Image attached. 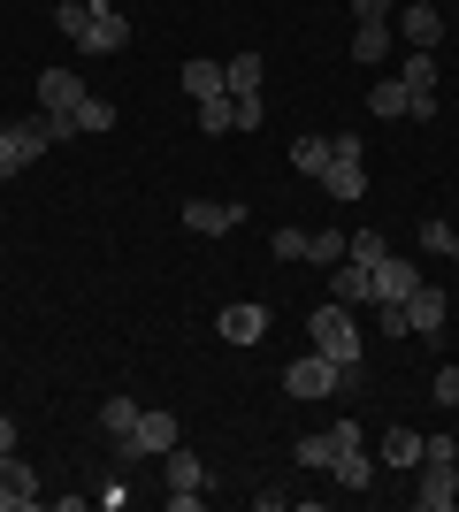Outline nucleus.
Returning <instances> with one entry per match:
<instances>
[{
    "label": "nucleus",
    "mask_w": 459,
    "mask_h": 512,
    "mask_svg": "<svg viewBox=\"0 0 459 512\" xmlns=\"http://www.w3.org/2000/svg\"><path fill=\"white\" fill-rule=\"evenodd\" d=\"M261 123H268L261 92H230V130H261Z\"/></svg>",
    "instance_id": "cd10ccee"
},
{
    "label": "nucleus",
    "mask_w": 459,
    "mask_h": 512,
    "mask_svg": "<svg viewBox=\"0 0 459 512\" xmlns=\"http://www.w3.org/2000/svg\"><path fill=\"white\" fill-rule=\"evenodd\" d=\"M161 459H169V490H207V467H199V459H192L184 444H169Z\"/></svg>",
    "instance_id": "4be33fe9"
},
{
    "label": "nucleus",
    "mask_w": 459,
    "mask_h": 512,
    "mask_svg": "<svg viewBox=\"0 0 459 512\" xmlns=\"http://www.w3.org/2000/svg\"><path fill=\"white\" fill-rule=\"evenodd\" d=\"M368 107L383 115V123H391V115H406V85H398V77H383V85L368 92Z\"/></svg>",
    "instance_id": "7c9ffc66"
},
{
    "label": "nucleus",
    "mask_w": 459,
    "mask_h": 512,
    "mask_svg": "<svg viewBox=\"0 0 459 512\" xmlns=\"http://www.w3.org/2000/svg\"><path fill=\"white\" fill-rule=\"evenodd\" d=\"M421 459H429V436H421V428H383V436H375V467L414 474Z\"/></svg>",
    "instance_id": "1a4fd4ad"
},
{
    "label": "nucleus",
    "mask_w": 459,
    "mask_h": 512,
    "mask_svg": "<svg viewBox=\"0 0 459 512\" xmlns=\"http://www.w3.org/2000/svg\"><path fill=\"white\" fill-rule=\"evenodd\" d=\"M398 85L406 92H437V54H429V46H406V54H398Z\"/></svg>",
    "instance_id": "a211bd4d"
},
{
    "label": "nucleus",
    "mask_w": 459,
    "mask_h": 512,
    "mask_svg": "<svg viewBox=\"0 0 459 512\" xmlns=\"http://www.w3.org/2000/svg\"><path fill=\"white\" fill-rule=\"evenodd\" d=\"M184 92H192V100H215V92H230V85H222V62H184Z\"/></svg>",
    "instance_id": "b1692460"
},
{
    "label": "nucleus",
    "mask_w": 459,
    "mask_h": 512,
    "mask_svg": "<svg viewBox=\"0 0 459 512\" xmlns=\"http://www.w3.org/2000/svg\"><path fill=\"white\" fill-rule=\"evenodd\" d=\"M329 291H337V306H375V276L360 260H337V268H329Z\"/></svg>",
    "instance_id": "dca6fc26"
},
{
    "label": "nucleus",
    "mask_w": 459,
    "mask_h": 512,
    "mask_svg": "<svg viewBox=\"0 0 459 512\" xmlns=\"http://www.w3.org/2000/svg\"><path fill=\"white\" fill-rule=\"evenodd\" d=\"M31 505H39V474L16 451H0V512H31Z\"/></svg>",
    "instance_id": "9b49d317"
},
{
    "label": "nucleus",
    "mask_w": 459,
    "mask_h": 512,
    "mask_svg": "<svg viewBox=\"0 0 459 512\" xmlns=\"http://www.w3.org/2000/svg\"><path fill=\"white\" fill-rule=\"evenodd\" d=\"M23 169H31V153L16 146V130L0 123V184H8V176H23Z\"/></svg>",
    "instance_id": "2f4dec72"
},
{
    "label": "nucleus",
    "mask_w": 459,
    "mask_h": 512,
    "mask_svg": "<svg viewBox=\"0 0 459 512\" xmlns=\"http://www.w3.org/2000/svg\"><path fill=\"white\" fill-rule=\"evenodd\" d=\"M414 497H421V512H452L459 505V459H421V482H414Z\"/></svg>",
    "instance_id": "0eeeda50"
},
{
    "label": "nucleus",
    "mask_w": 459,
    "mask_h": 512,
    "mask_svg": "<svg viewBox=\"0 0 459 512\" xmlns=\"http://www.w3.org/2000/svg\"><path fill=\"white\" fill-rule=\"evenodd\" d=\"M437 406H459V360L437 367Z\"/></svg>",
    "instance_id": "f704fd0d"
},
{
    "label": "nucleus",
    "mask_w": 459,
    "mask_h": 512,
    "mask_svg": "<svg viewBox=\"0 0 459 512\" xmlns=\"http://www.w3.org/2000/svg\"><path fill=\"white\" fill-rule=\"evenodd\" d=\"M329 482H337V490H368V482H375V459L360 444H345L337 459H329Z\"/></svg>",
    "instance_id": "f3484780"
},
{
    "label": "nucleus",
    "mask_w": 459,
    "mask_h": 512,
    "mask_svg": "<svg viewBox=\"0 0 459 512\" xmlns=\"http://www.w3.org/2000/svg\"><path fill=\"white\" fill-rule=\"evenodd\" d=\"M261 77H268L261 54H230V62H222V85L230 92H261Z\"/></svg>",
    "instance_id": "412c9836"
},
{
    "label": "nucleus",
    "mask_w": 459,
    "mask_h": 512,
    "mask_svg": "<svg viewBox=\"0 0 459 512\" xmlns=\"http://www.w3.org/2000/svg\"><path fill=\"white\" fill-rule=\"evenodd\" d=\"M414 245H421V253H452V222H444V214H429V222L414 230Z\"/></svg>",
    "instance_id": "473e14b6"
},
{
    "label": "nucleus",
    "mask_w": 459,
    "mask_h": 512,
    "mask_svg": "<svg viewBox=\"0 0 459 512\" xmlns=\"http://www.w3.org/2000/svg\"><path fill=\"white\" fill-rule=\"evenodd\" d=\"M77 100H85V77H77V69H46L39 77V107L46 115H77Z\"/></svg>",
    "instance_id": "2eb2a0df"
},
{
    "label": "nucleus",
    "mask_w": 459,
    "mask_h": 512,
    "mask_svg": "<svg viewBox=\"0 0 459 512\" xmlns=\"http://www.w3.org/2000/svg\"><path fill=\"white\" fill-rule=\"evenodd\" d=\"M383 253H391V237H383V230H352V253H345V260H360V268H375V260H383Z\"/></svg>",
    "instance_id": "c756f323"
},
{
    "label": "nucleus",
    "mask_w": 459,
    "mask_h": 512,
    "mask_svg": "<svg viewBox=\"0 0 459 512\" xmlns=\"http://www.w3.org/2000/svg\"><path fill=\"white\" fill-rule=\"evenodd\" d=\"M123 46H131V23L115 16L108 0H92V23H85V39H77V54H85V62H108Z\"/></svg>",
    "instance_id": "39448f33"
},
{
    "label": "nucleus",
    "mask_w": 459,
    "mask_h": 512,
    "mask_svg": "<svg viewBox=\"0 0 459 512\" xmlns=\"http://www.w3.org/2000/svg\"><path fill=\"white\" fill-rule=\"evenodd\" d=\"M138 413H146L138 398H108V406H100V428H108V436H131V428H138Z\"/></svg>",
    "instance_id": "a878e982"
},
{
    "label": "nucleus",
    "mask_w": 459,
    "mask_h": 512,
    "mask_svg": "<svg viewBox=\"0 0 459 512\" xmlns=\"http://www.w3.org/2000/svg\"><path fill=\"white\" fill-rule=\"evenodd\" d=\"M54 23H62V39L77 46V39H85V23H92V0H54Z\"/></svg>",
    "instance_id": "bb28decb"
},
{
    "label": "nucleus",
    "mask_w": 459,
    "mask_h": 512,
    "mask_svg": "<svg viewBox=\"0 0 459 512\" xmlns=\"http://www.w3.org/2000/svg\"><path fill=\"white\" fill-rule=\"evenodd\" d=\"M306 337H314V352L322 360H337L360 383V329H352V314L345 306H314V321H306Z\"/></svg>",
    "instance_id": "f257e3e1"
},
{
    "label": "nucleus",
    "mask_w": 459,
    "mask_h": 512,
    "mask_svg": "<svg viewBox=\"0 0 459 512\" xmlns=\"http://www.w3.org/2000/svg\"><path fill=\"white\" fill-rule=\"evenodd\" d=\"M368 276H375V306H406V299H414V260L383 253V260L368 268Z\"/></svg>",
    "instance_id": "ddd939ff"
},
{
    "label": "nucleus",
    "mask_w": 459,
    "mask_h": 512,
    "mask_svg": "<svg viewBox=\"0 0 459 512\" xmlns=\"http://www.w3.org/2000/svg\"><path fill=\"white\" fill-rule=\"evenodd\" d=\"M215 329H222V344H261L268 337V306L238 299V306H222V314H215Z\"/></svg>",
    "instance_id": "f8f14e48"
},
{
    "label": "nucleus",
    "mask_w": 459,
    "mask_h": 512,
    "mask_svg": "<svg viewBox=\"0 0 459 512\" xmlns=\"http://www.w3.org/2000/svg\"><path fill=\"white\" fill-rule=\"evenodd\" d=\"M444 314H452V299H444L437 283H414V299H406V329H414V337H437Z\"/></svg>",
    "instance_id": "4468645a"
},
{
    "label": "nucleus",
    "mask_w": 459,
    "mask_h": 512,
    "mask_svg": "<svg viewBox=\"0 0 459 512\" xmlns=\"http://www.w3.org/2000/svg\"><path fill=\"white\" fill-rule=\"evenodd\" d=\"M345 253H352V237H345V230H306V253H299V260H314V268H337Z\"/></svg>",
    "instance_id": "6ab92c4d"
},
{
    "label": "nucleus",
    "mask_w": 459,
    "mask_h": 512,
    "mask_svg": "<svg viewBox=\"0 0 459 512\" xmlns=\"http://www.w3.org/2000/svg\"><path fill=\"white\" fill-rule=\"evenodd\" d=\"M306 253V230H276V260H299Z\"/></svg>",
    "instance_id": "c9c22d12"
},
{
    "label": "nucleus",
    "mask_w": 459,
    "mask_h": 512,
    "mask_svg": "<svg viewBox=\"0 0 459 512\" xmlns=\"http://www.w3.org/2000/svg\"><path fill=\"white\" fill-rule=\"evenodd\" d=\"M284 390H291V398H337V390H360V383H352L337 360L306 352V360H291V367H284Z\"/></svg>",
    "instance_id": "7ed1b4c3"
},
{
    "label": "nucleus",
    "mask_w": 459,
    "mask_h": 512,
    "mask_svg": "<svg viewBox=\"0 0 459 512\" xmlns=\"http://www.w3.org/2000/svg\"><path fill=\"white\" fill-rule=\"evenodd\" d=\"M176 444V413H138L131 436H115V459L131 467V459H161V451Z\"/></svg>",
    "instance_id": "20e7f679"
},
{
    "label": "nucleus",
    "mask_w": 459,
    "mask_h": 512,
    "mask_svg": "<svg viewBox=\"0 0 459 512\" xmlns=\"http://www.w3.org/2000/svg\"><path fill=\"white\" fill-rule=\"evenodd\" d=\"M391 31H398V46H429V54H437V39H444V8H437V0H398Z\"/></svg>",
    "instance_id": "423d86ee"
},
{
    "label": "nucleus",
    "mask_w": 459,
    "mask_h": 512,
    "mask_svg": "<svg viewBox=\"0 0 459 512\" xmlns=\"http://www.w3.org/2000/svg\"><path fill=\"white\" fill-rule=\"evenodd\" d=\"M329 199H360L368 192V161H360V138L352 130H329V169L314 176Z\"/></svg>",
    "instance_id": "f03ea898"
},
{
    "label": "nucleus",
    "mask_w": 459,
    "mask_h": 512,
    "mask_svg": "<svg viewBox=\"0 0 459 512\" xmlns=\"http://www.w3.org/2000/svg\"><path fill=\"white\" fill-rule=\"evenodd\" d=\"M69 123H77V130H115V100H100V92H85Z\"/></svg>",
    "instance_id": "393cba45"
},
{
    "label": "nucleus",
    "mask_w": 459,
    "mask_h": 512,
    "mask_svg": "<svg viewBox=\"0 0 459 512\" xmlns=\"http://www.w3.org/2000/svg\"><path fill=\"white\" fill-rule=\"evenodd\" d=\"M0 451H16V421L8 413H0Z\"/></svg>",
    "instance_id": "e433bc0d"
},
{
    "label": "nucleus",
    "mask_w": 459,
    "mask_h": 512,
    "mask_svg": "<svg viewBox=\"0 0 459 512\" xmlns=\"http://www.w3.org/2000/svg\"><path fill=\"white\" fill-rule=\"evenodd\" d=\"M398 0H352V23H391Z\"/></svg>",
    "instance_id": "72a5a7b5"
},
{
    "label": "nucleus",
    "mask_w": 459,
    "mask_h": 512,
    "mask_svg": "<svg viewBox=\"0 0 459 512\" xmlns=\"http://www.w3.org/2000/svg\"><path fill=\"white\" fill-rule=\"evenodd\" d=\"M199 107V130L207 138H230V92H215V100H192Z\"/></svg>",
    "instance_id": "c85d7f7f"
},
{
    "label": "nucleus",
    "mask_w": 459,
    "mask_h": 512,
    "mask_svg": "<svg viewBox=\"0 0 459 512\" xmlns=\"http://www.w3.org/2000/svg\"><path fill=\"white\" fill-rule=\"evenodd\" d=\"M391 23H360V31H352V62H391Z\"/></svg>",
    "instance_id": "aec40b11"
},
{
    "label": "nucleus",
    "mask_w": 459,
    "mask_h": 512,
    "mask_svg": "<svg viewBox=\"0 0 459 512\" xmlns=\"http://www.w3.org/2000/svg\"><path fill=\"white\" fill-rule=\"evenodd\" d=\"M291 169H299V176H322V169H329V130H314V138H299V146H291Z\"/></svg>",
    "instance_id": "5701e85b"
},
{
    "label": "nucleus",
    "mask_w": 459,
    "mask_h": 512,
    "mask_svg": "<svg viewBox=\"0 0 459 512\" xmlns=\"http://www.w3.org/2000/svg\"><path fill=\"white\" fill-rule=\"evenodd\" d=\"M345 444H360V428H352V421L314 428V436H299V467H306V474H329V459H337Z\"/></svg>",
    "instance_id": "9d476101"
},
{
    "label": "nucleus",
    "mask_w": 459,
    "mask_h": 512,
    "mask_svg": "<svg viewBox=\"0 0 459 512\" xmlns=\"http://www.w3.org/2000/svg\"><path fill=\"white\" fill-rule=\"evenodd\" d=\"M452 260H459V230H452Z\"/></svg>",
    "instance_id": "4c0bfd02"
},
{
    "label": "nucleus",
    "mask_w": 459,
    "mask_h": 512,
    "mask_svg": "<svg viewBox=\"0 0 459 512\" xmlns=\"http://www.w3.org/2000/svg\"><path fill=\"white\" fill-rule=\"evenodd\" d=\"M238 222H245L238 199H184V230L192 237H230Z\"/></svg>",
    "instance_id": "6e6552de"
}]
</instances>
